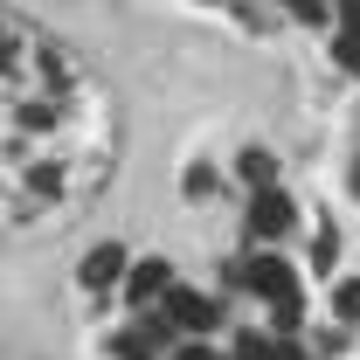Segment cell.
Here are the masks:
<instances>
[{"mask_svg":"<svg viewBox=\"0 0 360 360\" xmlns=\"http://www.w3.org/2000/svg\"><path fill=\"white\" fill-rule=\"evenodd\" d=\"M111 104L70 49L0 7V243L97 201L111 180Z\"/></svg>","mask_w":360,"mask_h":360,"instance_id":"1","label":"cell"},{"mask_svg":"<svg viewBox=\"0 0 360 360\" xmlns=\"http://www.w3.org/2000/svg\"><path fill=\"white\" fill-rule=\"evenodd\" d=\"M250 284L264 291L270 305H291L298 298V270L284 264V257H250Z\"/></svg>","mask_w":360,"mask_h":360,"instance_id":"2","label":"cell"},{"mask_svg":"<svg viewBox=\"0 0 360 360\" xmlns=\"http://www.w3.org/2000/svg\"><path fill=\"white\" fill-rule=\"evenodd\" d=\"M118 277H125V250H118V243H97L84 264H77V284H84V291H111Z\"/></svg>","mask_w":360,"mask_h":360,"instance_id":"3","label":"cell"},{"mask_svg":"<svg viewBox=\"0 0 360 360\" xmlns=\"http://www.w3.org/2000/svg\"><path fill=\"white\" fill-rule=\"evenodd\" d=\"M125 291H132V305H153V298H167V291H174V270L160 264V257H146V264L125 270Z\"/></svg>","mask_w":360,"mask_h":360,"instance_id":"4","label":"cell"},{"mask_svg":"<svg viewBox=\"0 0 360 360\" xmlns=\"http://www.w3.org/2000/svg\"><path fill=\"white\" fill-rule=\"evenodd\" d=\"M291 229V201L277 194V187H257V201H250V236H284Z\"/></svg>","mask_w":360,"mask_h":360,"instance_id":"5","label":"cell"},{"mask_svg":"<svg viewBox=\"0 0 360 360\" xmlns=\"http://www.w3.org/2000/svg\"><path fill=\"white\" fill-rule=\"evenodd\" d=\"M167 319L187 326V333H208L222 312H215V298H201V291H167Z\"/></svg>","mask_w":360,"mask_h":360,"instance_id":"6","label":"cell"},{"mask_svg":"<svg viewBox=\"0 0 360 360\" xmlns=\"http://www.w3.org/2000/svg\"><path fill=\"white\" fill-rule=\"evenodd\" d=\"M236 360H305V347H291V340H257V333H250V340L236 347Z\"/></svg>","mask_w":360,"mask_h":360,"instance_id":"7","label":"cell"},{"mask_svg":"<svg viewBox=\"0 0 360 360\" xmlns=\"http://www.w3.org/2000/svg\"><path fill=\"white\" fill-rule=\"evenodd\" d=\"M236 167H243V180H250V187H270V153H257V146H250Z\"/></svg>","mask_w":360,"mask_h":360,"instance_id":"8","label":"cell"},{"mask_svg":"<svg viewBox=\"0 0 360 360\" xmlns=\"http://www.w3.org/2000/svg\"><path fill=\"white\" fill-rule=\"evenodd\" d=\"M333 56H340V70H360V35H354V28L333 42Z\"/></svg>","mask_w":360,"mask_h":360,"instance_id":"9","label":"cell"},{"mask_svg":"<svg viewBox=\"0 0 360 360\" xmlns=\"http://www.w3.org/2000/svg\"><path fill=\"white\" fill-rule=\"evenodd\" d=\"M340 319H354V326H360V284H340Z\"/></svg>","mask_w":360,"mask_h":360,"instance_id":"10","label":"cell"},{"mask_svg":"<svg viewBox=\"0 0 360 360\" xmlns=\"http://www.w3.org/2000/svg\"><path fill=\"white\" fill-rule=\"evenodd\" d=\"M180 360H215V354H208V347H180Z\"/></svg>","mask_w":360,"mask_h":360,"instance_id":"11","label":"cell"},{"mask_svg":"<svg viewBox=\"0 0 360 360\" xmlns=\"http://www.w3.org/2000/svg\"><path fill=\"white\" fill-rule=\"evenodd\" d=\"M354 194H360V167H354Z\"/></svg>","mask_w":360,"mask_h":360,"instance_id":"12","label":"cell"}]
</instances>
